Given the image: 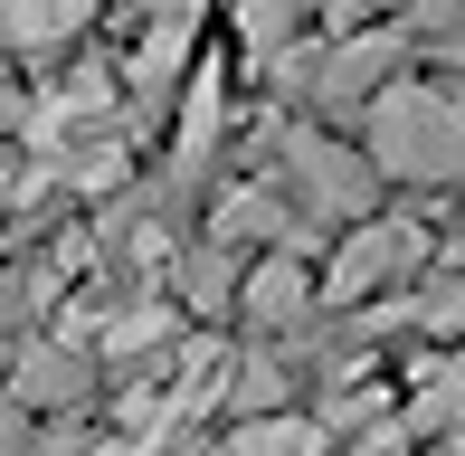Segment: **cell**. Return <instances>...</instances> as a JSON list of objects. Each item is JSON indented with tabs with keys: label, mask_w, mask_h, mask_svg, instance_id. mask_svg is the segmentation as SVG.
Instances as JSON below:
<instances>
[{
	"label": "cell",
	"mask_w": 465,
	"mask_h": 456,
	"mask_svg": "<svg viewBox=\"0 0 465 456\" xmlns=\"http://www.w3.org/2000/svg\"><path fill=\"white\" fill-rule=\"evenodd\" d=\"M209 228H219V238H276V228H285V210H276L266 191H238V200H228V210L209 219Z\"/></svg>",
	"instance_id": "obj_9"
},
{
	"label": "cell",
	"mask_w": 465,
	"mask_h": 456,
	"mask_svg": "<svg viewBox=\"0 0 465 456\" xmlns=\"http://www.w3.org/2000/svg\"><path fill=\"white\" fill-rule=\"evenodd\" d=\"M0 48H10V0H0Z\"/></svg>",
	"instance_id": "obj_12"
},
{
	"label": "cell",
	"mask_w": 465,
	"mask_h": 456,
	"mask_svg": "<svg viewBox=\"0 0 465 456\" xmlns=\"http://www.w3.org/2000/svg\"><path fill=\"white\" fill-rule=\"evenodd\" d=\"M428 323H437V333H465V266L428 285Z\"/></svg>",
	"instance_id": "obj_10"
},
{
	"label": "cell",
	"mask_w": 465,
	"mask_h": 456,
	"mask_svg": "<svg viewBox=\"0 0 465 456\" xmlns=\"http://www.w3.org/2000/svg\"><path fill=\"white\" fill-rule=\"evenodd\" d=\"M456 456H465V419H456Z\"/></svg>",
	"instance_id": "obj_14"
},
{
	"label": "cell",
	"mask_w": 465,
	"mask_h": 456,
	"mask_svg": "<svg viewBox=\"0 0 465 456\" xmlns=\"http://www.w3.org/2000/svg\"><path fill=\"white\" fill-rule=\"evenodd\" d=\"M0 456H29V400H0Z\"/></svg>",
	"instance_id": "obj_11"
},
{
	"label": "cell",
	"mask_w": 465,
	"mask_h": 456,
	"mask_svg": "<svg viewBox=\"0 0 465 456\" xmlns=\"http://www.w3.org/2000/svg\"><path fill=\"white\" fill-rule=\"evenodd\" d=\"M371 172L465 181V105H447V86H390L371 105Z\"/></svg>",
	"instance_id": "obj_2"
},
{
	"label": "cell",
	"mask_w": 465,
	"mask_h": 456,
	"mask_svg": "<svg viewBox=\"0 0 465 456\" xmlns=\"http://www.w3.org/2000/svg\"><path fill=\"white\" fill-rule=\"evenodd\" d=\"M294 181H304L323 210H371V153H342V143H323V134L294 143Z\"/></svg>",
	"instance_id": "obj_3"
},
{
	"label": "cell",
	"mask_w": 465,
	"mask_h": 456,
	"mask_svg": "<svg viewBox=\"0 0 465 456\" xmlns=\"http://www.w3.org/2000/svg\"><path fill=\"white\" fill-rule=\"evenodd\" d=\"M86 352H57V342H38L29 352V362H19V390H10V400H29V409H76V400H86Z\"/></svg>",
	"instance_id": "obj_6"
},
{
	"label": "cell",
	"mask_w": 465,
	"mask_h": 456,
	"mask_svg": "<svg viewBox=\"0 0 465 456\" xmlns=\"http://www.w3.org/2000/svg\"><path fill=\"white\" fill-rule=\"evenodd\" d=\"M399 266H409V228H361V238L332 257V285H323V295L351 304V295H371L380 276H399Z\"/></svg>",
	"instance_id": "obj_5"
},
{
	"label": "cell",
	"mask_w": 465,
	"mask_h": 456,
	"mask_svg": "<svg viewBox=\"0 0 465 456\" xmlns=\"http://www.w3.org/2000/svg\"><path fill=\"white\" fill-rule=\"evenodd\" d=\"M95 19V0H10V48H57Z\"/></svg>",
	"instance_id": "obj_8"
},
{
	"label": "cell",
	"mask_w": 465,
	"mask_h": 456,
	"mask_svg": "<svg viewBox=\"0 0 465 456\" xmlns=\"http://www.w3.org/2000/svg\"><path fill=\"white\" fill-rule=\"evenodd\" d=\"M304 304H313V276L294 257H266L257 276H247V314L257 323H304Z\"/></svg>",
	"instance_id": "obj_7"
},
{
	"label": "cell",
	"mask_w": 465,
	"mask_h": 456,
	"mask_svg": "<svg viewBox=\"0 0 465 456\" xmlns=\"http://www.w3.org/2000/svg\"><path fill=\"white\" fill-rule=\"evenodd\" d=\"M342 10H390V0H342Z\"/></svg>",
	"instance_id": "obj_13"
},
{
	"label": "cell",
	"mask_w": 465,
	"mask_h": 456,
	"mask_svg": "<svg viewBox=\"0 0 465 456\" xmlns=\"http://www.w3.org/2000/svg\"><path fill=\"white\" fill-rule=\"evenodd\" d=\"M29 153L48 181H76V191H95V181L124 172V153H134V114H124V86L114 76H67V86H48L29 105Z\"/></svg>",
	"instance_id": "obj_1"
},
{
	"label": "cell",
	"mask_w": 465,
	"mask_h": 456,
	"mask_svg": "<svg viewBox=\"0 0 465 456\" xmlns=\"http://www.w3.org/2000/svg\"><path fill=\"white\" fill-rule=\"evenodd\" d=\"M219 456H351V447L332 438L323 419H294V409H276V419H238Z\"/></svg>",
	"instance_id": "obj_4"
}]
</instances>
